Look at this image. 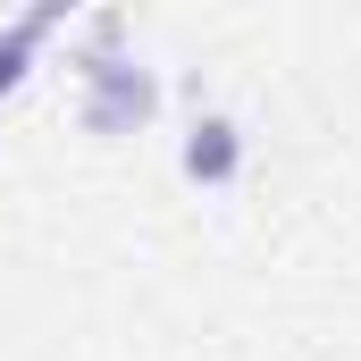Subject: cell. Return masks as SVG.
I'll use <instances>...</instances> for the list:
<instances>
[{
	"label": "cell",
	"mask_w": 361,
	"mask_h": 361,
	"mask_svg": "<svg viewBox=\"0 0 361 361\" xmlns=\"http://www.w3.org/2000/svg\"><path fill=\"white\" fill-rule=\"evenodd\" d=\"M76 85H85L76 118H85V135H101V143H118V135H143V126L160 118V68H143L126 42L85 51V59H76Z\"/></svg>",
	"instance_id": "obj_1"
},
{
	"label": "cell",
	"mask_w": 361,
	"mask_h": 361,
	"mask_svg": "<svg viewBox=\"0 0 361 361\" xmlns=\"http://www.w3.org/2000/svg\"><path fill=\"white\" fill-rule=\"evenodd\" d=\"M68 25V0H34V8H17L8 25H0V101L34 76V59H42V42Z\"/></svg>",
	"instance_id": "obj_3"
},
{
	"label": "cell",
	"mask_w": 361,
	"mask_h": 361,
	"mask_svg": "<svg viewBox=\"0 0 361 361\" xmlns=\"http://www.w3.org/2000/svg\"><path fill=\"white\" fill-rule=\"evenodd\" d=\"M177 169H185V185H202V193L235 185L244 177V126H235L227 109H202V118L185 126V143H177Z\"/></svg>",
	"instance_id": "obj_2"
}]
</instances>
